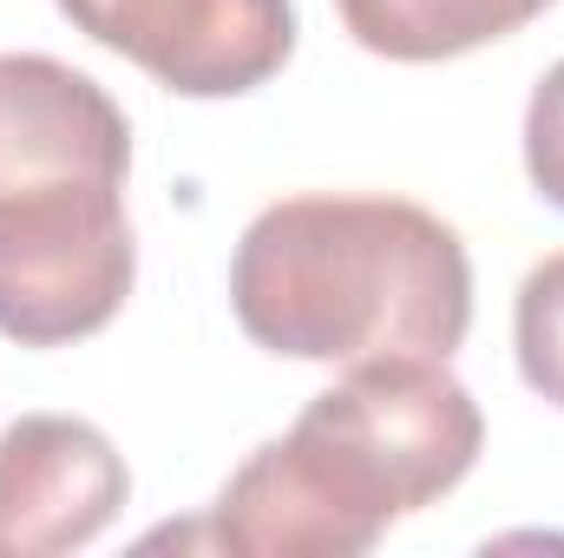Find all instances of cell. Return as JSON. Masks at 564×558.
I'll return each instance as SVG.
<instances>
[{
    "mask_svg": "<svg viewBox=\"0 0 564 558\" xmlns=\"http://www.w3.org/2000/svg\"><path fill=\"white\" fill-rule=\"evenodd\" d=\"M479 440V401L440 355L348 362L289 433L224 480L210 546L243 558H361L394 519L453 493Z\"/></svg>",
    "mask_w": 564,
    "mask_h": 558,
    "instance_id": "cell-1",
    "label": "cell"
},
{
    "mask_svg": "<svg viewBox=\"0 0 564 558\" xmlns=\"http://www.w3.org/2000/svg\"><path fill=\"white\" fill-rule=\"evenodd\" d=\"M230 309L257 348L289 362H446L473 329V264L459 230L408 197L308 191L237 237Z\"/></svg>",
    "mask_w": 564,
    "mask_h": 558,
    "instance_id": "cell-2",
    "label": "cell"
},
{
    "mask_svg": "<svg viewBox=\"0 0 564 558\" xmlns=\"http://www.w3.org/2000/svg\"><path fill=\"white\" fill-rule=\"evenodd\" d=\"M132 126L112 93L46 53H0V335H99L139 277L126 217Z\"/></svg>",
    "mask_w": 564,
    "mask_h": 558,
    "instance_id": "cell-3",
    "label": "cell"
},
{
    "mask_svg": "<svg viewBox=\"0 0 564 558\" xmlns=\"http://www.w3.org/2000/svg\"><path fill=\"white\" fill-rule=\"evenodd\" d=\"M59 13L184 99L257 93L295 53V0H59Z\"/></svg>",
    "mask_w": 564,
    "mask_h": 558,
    "instance_id": "cell-4",
    "label": "cell"
},
{
    "mask_svg": "<svg viewBox=\"0 0 564 558\" xmlns=\"http://www.w3.org/2000/svg\"><path fill=\"white\" fill-rule=\"evenodd\" d=\"M132 500L126 453L79 415H20L0 433V552L93 546Z\"/></svg>",
    "mask_w": 564,
    "mask_h": 558,
    "instance_id": "cell-5",
    "label": "cell"
},
{
    "mask_svg": "<svg viewBox=\"0 0 564 558\" xmlns=\"http://www.w3.org/2000/svg\"><path fill=\"white\" fill-rule=\"evenodd\" d=\"M545 7L552 0H335L355 46L401 60V66H433V60L492 46L519 26H532Z\"/></svg>",
    "mask_w": 564,
    "mask_h": 558,
    "instance_id": "cell-6",
    "label": "cell"
},
{
    "mask_svg": "<svg viewBox=\"0 0 564 558\" xmlns=\"http://www.w3.org/2000/svg\"><path fill=\"white\" fill-rule=\"evenodd\" d=\"M512 348H519V375L539 401L564 408V250L532 264L512 302Z\"/></svg>",
    "mask_w": 564,
    "mask_h": 558,
    "instance_id": "cell-7",
    "label": "cell"
},
{
    "mask_svg": "<svg viewBox=\"0 0 564 558\" xmlns=\"http://www.w3.org/2000/svg\"><path fill=\"white\" fill-rule=\"evenodd\" d=\"M525 178L545 204L564 211V60L532 86L525 106Z\"/></svg>",
    "mask_w": 564,
    "mask_h": 558,
    "instance_id": "cell-8",
    "label": "cell"
}]
</instances>
